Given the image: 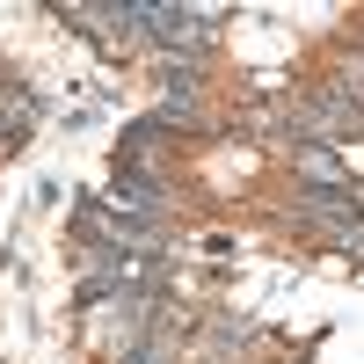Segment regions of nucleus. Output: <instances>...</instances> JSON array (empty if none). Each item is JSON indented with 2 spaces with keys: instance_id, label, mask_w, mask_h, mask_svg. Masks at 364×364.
Listing matches in <instances>:
<instances>
[{
  "instance_id": "obj_2",
  "label": "nucleus",
  "mask_w": 364,
  "mask_h": 364,
  "mask_svg": "<svg viewBox=\"0 0 364 364\" xmlns=\"http://www.w3.org/2000/svg\"><path fill=\"white\" fill-rule=\"evenodd\" d=\"M299 161H306V175H314V182H350V175H343V161L328 154V146H314V139L299 146Z\"/></svg>"
},
{
  "instance_id": "obj_1",
  "label": "nucleus",
  "mask_w": 364,
  "mask_h": 364,
  "mask_svg": "<svg viewBox=\"0 0 364 364\" xmlns=\"http://www.w3.org/2000/svg\"><path fill=\"white\" fill-rule=\"evenodd\" d=\"M146 37L161 44H204L211 37V8H175V0H146Z\"/></svg>"
}]
</instances>
